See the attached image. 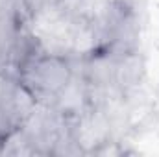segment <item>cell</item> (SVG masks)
Listing matches in <instances>:
<instances>
[{
	"mask_svg": "<svg viewBox=\"0 0 159 157\" xmlns=\"http://www.w3.org/2000/svg\"><path fill=\"white\" fill-rule=\"evenodd\" d=\"M19 83L35 102L59 100L72 83V69L61 56L37 52L19 67Z\"/></svg>",
	"mask_w": 159,
	"mask_h": 157,
	"instance_id": "obj_1",
	"label": "cell"
}]
</instances>
